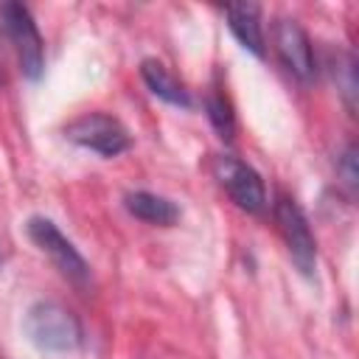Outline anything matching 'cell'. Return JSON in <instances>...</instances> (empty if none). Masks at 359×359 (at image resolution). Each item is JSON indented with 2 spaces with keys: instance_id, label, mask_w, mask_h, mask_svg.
<instances>
[{
  "instance_id": "obj_1",
  "label": "cell",
  "mask_w": 359,
  "mask_h": 359,
  "mask_svg": "<svg viewBox=\"0 0 359 359\" xmlns=\"http://www.w3.org/2000/svg\"><path fill=\"white\" fill-rule=\"evenodd\" d=\"M25 337L39 348L50 353H67L81 342V323L70 309L53 300H39L25 311L22 320Z\"/></svg>"
},
{
  "instance_id": "obj_2",
  "label": "cell",
  "mask_w": 359,
  "mask_h": 359,
  "mask_svg": "<svg viewBox=\"0 0 359 359\" xmlns=\"http://www.w3.org/2000/svg\"><path fill=\"white\" fill-rule=\"evenodd\" d=\"M0 28L17 53L20 73L25 79L36 81L45 67V45H42V36H39V28H36L31 11L14 0L0 3Z\"/></svg>"
},
{
  "instance_id": "obj_3",
  "label": "cell",
  "mask_w": 359,
  "mask_h": 359,
  "mask_svg": "<svg viewBox=\"0 0 359 359\" xmlns=\"http://www.w3.org/2000/svg\"><path fill=\"white\" fill-rule=\"evenodd\" d=\"M65 137L81 149H90L101 157H118L129 149L126 126L107 112H84L65 126Z\"/></svg>"
},
{
  "instance_id": "obj_4",
  "label": "cell",
  "mask_w": 359,
  "mask_h": 359,
  "mask_svg": "<svg viewBox=\"0 0 359 359\" xmlns=\"http://www.w3.org/2000/svg\"><path fill=\"white\" fill-rule=\"evenodd\" d=\"M25 230H28V238L53 261V266H56L67 280H73L76 286H84V283H87L90 266H87L84 255L73 247V241H70L50 219H45V216H31L28 224H25Z\"/></svg>"
},
{
  "instance_id": "obj_5",
  "label": "cell",
  "mask_w": 359,
  "mask_h": 359,
  "mask_svg": "<svg viewBox=\"0 0 359 359\" xmlns=\"http://www.w3.org/2000/svg\"><path fill=\"white\" fill-rule=\"evenodd\" d=\"M210 174L241 210H247V213H261L264 210L266 191H264L261 174L252 165H247V163H241L230 154H216L210 160Z\"/></svg>"
},
{
  "instance_id": "obj_6",
  "label": "cell",
  "mask_w": 359,
  "mask_h": 359,
  "mask_svg": "<svg viewBox=\"0 0 359 359\" xmlns=\"http://www.w3.org/2000/svg\"><path fill=\"white\" fill-rule=\"evenodd\" d=\"M275 222H278V230L283 236V244L289 250L292 264L303 275H311L314 266H317V241H314V233L309 227L306 213L300 210V205L292 196H278Z\"/></svg>"
},
{
  "instance_id": "obj_7",
  "label": "cell",
  "mask_w": 359,
  "mask_h": 359,
  "mask_svg": "<svg viewBox=\"0 0 359 359\" xmlns=\"http://www.w3.org/2000/svg\"><path fill=\"white\" fill-rule=\"evenodd\" d=\"M272 42H275V53L283 62V67L297 79V81H311L317 67H314V50H311V39L309 34L300 28V22L280 17L272 25Z\"/></svg>"
},
{
  "instance_id": "obj_8",
  "label": "cell",
  "mask_w": 359,
  "mask_h": 359,
  "mask_svg": "<svg viewBox=\"0 0 359 359\" xmlns=\"http://www.w3.org/2000/svg\"><path fill=\"white\" fill-rule=\"evenodd\" d=\"M224 20H227V28L233 31V36L241 42V48L261 59L264 56L261 6H255V3H233V6L224 8Z\"/></svg>"
},
{
  "instance_id": "obj_9",
  "label": "cell",
  "mask_w": 359,
  "mask_h": 359,
  "mask_svg": "<svg viewBox=\"0 0 359 359\" xmlns=\"http://www.w3.org/2000/svg\"><path fill=\"white\" fill-rule=\"evenodd\" d=\"M123 205L135 219H140L146 224L171 227L180 219V208L168 196H160V194H151V191H132V194H126Z\"/></svg>"
},
{
  "instance_id": "obj_10",
  "label": "cell",
  "mask_w": 359,
  "mask_h": 359,
  "mask_svg": "<svg viewBox=\"0 0 359 359\" xmlns=\"http://www.w3.org/2000/svg\"><path fill=\"white\" fill-rule=\"evenodd\" d=\"M140 76H143L146 87H149L157 98H163L165 104H171V107H182V109L191 107V95H188V90L168 73V67H165L160 59H143V65H140Z\"/></svg>"
},
{
  "instance_id": "obj_11",
  "label": "cell",
  "mask_w": 359,
  "mask_h": 359,
  "mask_svg": "<svg viewBox=\"0 0 359 359\" xmlns=\"http://www.w3.org/2000/svg\"><path fill=\"white\" fill-rule=\"evenodd\" d=\"M328 73L331 81L337 84L348 112H356V98H359V76H356V59L351 50H328Z\"/></svg>"
},
{
  "instance_id": "obj_12",
  "label": "cell",
  "mask_w": 359,
  "mask_h": 359,
  "mask_svg": "<svg viewBox=\"0 0 359 359\" xmlns=\"http://www.w3.org/2000/svg\"><path fill=\"white\" fill-rule=\"evenodd\" d=\"M205 109H208V118H210L213 129L219 132V137L233 140L236 118H233V109H230L227 98H224L222 93H210V95H208V101H205Z\"/></svg>"
},
{
  "instance_id": "obj_13",
  "label": "cell",
  "mask_w": 359,
  "mask_h": 359,
  "mask_svg": "<svg viewBox=\"0 0 359 359\" xmlns=\"http://www.w3.org/2000/svg\"><path fill=\"white\" fill-rule=\"evenodd\" d=\"M337 174L342 177L345 188L353 194V191H356V185H359V168H356V146H353V143H348V146H345V151L339 154V163H337Z\"/></svg>"
}]
</instances>
